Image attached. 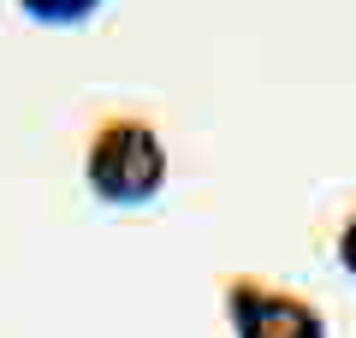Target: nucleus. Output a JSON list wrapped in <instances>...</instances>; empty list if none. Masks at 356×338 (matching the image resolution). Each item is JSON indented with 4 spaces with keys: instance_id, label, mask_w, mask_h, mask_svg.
I'll return each mask as SVG.
<instances>
[{
    "instance_id": "1",
    "label": "nucleus",
    "mask_w": 356,
    "mask_h": 338,
    "mask_svg": "<svg viewBox=\"0 0 356 338\" xmlns=\"http://www.w3.org/2000/svg\"><path fill=\"white\" fill-rule=\"evenodd\" d=\"M83 184L107 208H143L166 184V143L143 113H107L83 143Z\"/></svg>"
},
{
    "instance_id": "2",
    "label": "nucleus",
    "mask_w": 356,
    "mask_h": 338,
    "mask_svg": "<svg viewBox=\"0 0 356 338\" xmlns=\"http://www.w3.org/2000/svg\"><path fill=\"white\" fill-rule=\"evenodd\" d=\"M226 321L232 338H327V314L291 285H273L261 273L226 279Z\"/></svg>"
},
{
    "instance_id": "3",
    "label": "nucleus",
    "mask_w": 356,
    "mask_h": 338,
    "mask_svg": "<svg viewBox=\"0 0 356 338\" xmlns=\"http://www.w3.org/2000/svg\"><path fill=\"white\" fill-rule=\"evenodd\" d=\"M102 6V0H18V13H30L36 24H77Z\"/></svg>"
},
{
    "instance_id": "4",
    "label": "nucleus",
    "mask_w": 356,
    "mask_h": 338,
    "mask_svg": "<svg viewBox=\"0 0 356 338\" xmlns=\"http://www.w3.org/2000/svg\"><path fill=\"white\" fill-rule=\"evenodd\" d=\"M332 255H339V267L356 279V208L344 214V225H339V238H332Z\"/></svg>"
}]
</instances>
